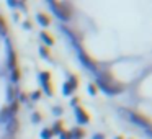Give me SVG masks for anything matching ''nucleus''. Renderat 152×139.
Masks as SVG:
<instances>
[]
</instances>
